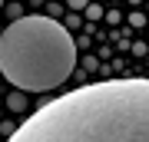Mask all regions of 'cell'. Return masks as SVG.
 Instances as JSON below:
<instances>
[{
  "instance_id": "obj_1",
  "label": "cell",
  "mask_w": 149,
  "mask_h": 142,
  "mask_svg": "<svg viewBox=\"0 0 149 142\" xmlns=\"http://www.w3.org/2000/svg\"><path fill=\"white\" fill-rule=\"evenodd\" d=\"M7 142H149V79H103L63 93Z\"/></svg>"
},
{
  "instance_id": "obj_2",
  "label": "cell",
  "mask_w": 149,
  "mask_h": 142,
  "mask_svg": "<svg viewBox=\"0 0 149 142\" xmlns=\"http://www.w3.org/2000/svg\"><path fill=\"white\" fill-rule=\"evenodd\" d=\"M76 69V43L66 26L43 13L17 17L0 33V73L23 93H47Z\"/></svg>"
},
{
  "instance_id": "obj_3",
  "label": "cell",
  "mask_w": 149,
  "mask_h": 142,
  "mask_svg": "<svg viewBox=\"0 0 149 142\" xmlns=\"http://www.w3.org/2000/svg\"><path fill=\"white\" fill-rule=\"evenodd\" d=\"M10 109H13V112H23V109H27V99H23V89H17V93L10 96Z\"/></svg>"
},
{
  "instance_id": "obj_4",
  "label": "cell",
  "mask_w": 149,
  "mask_h": 142,
  "mask_svg": "<svg viewBox=\"0 0 149 142\" xmlns=\"http://www.w3.org/2000/svg\"><path fill=\"white\" fill-rule=\"evenodd\" d=\"M70 7H73V10H80V7H86V0H70Z\"/></svg>"
},
{
  "instance_id": "obj_5",
  "label": "cell",
  "mask_w": 149,
  "mask_h": 142,
  "mask_svg": "<svg viewBox=\"0 0 149 142\" xmlns=\"http://www.w3.org/2000/svg\"><path fill=\"white\" fill-rule=\"evenodd\" d=\"M0 3H3V0H0Z\"/></svg>"
}]
</instances>
